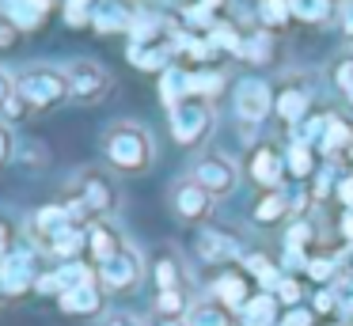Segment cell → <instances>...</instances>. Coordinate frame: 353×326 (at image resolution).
Returning a JSON list of instances; mask_svg holds the SVG:
<instances>
[{
  "label": "cell",
  "mask_w": 353,
  "mask_h": 326,
  "mask_svg": "<svg viewBox=\"0 0 353 326\" xmlns=\"http://www.w3.org/2000/svg\"><path fill=\"white\" fill-rule=\"evenodd\" d=\"M103 152H107V159L118 167V171H148L152 167V136H148V129L133 125V121H118V125L107 129V136H103Z\"/></svg>",
  "instance_id": "cell-1"
},
{
  "label": "cell",
  "mask_w": 353,
  "mask_h": 326,
  "mask_svg": "<svg viewBox=\"0 0 353 326\" xmlns=\"http://www.w3.org/2000/svg\"><path fill=\"white\" fill-rule=\"evenodd\" d=\"M16 95L23 99L27 106L34 110H50V106H61L69 99V76L61 68H50V65H34L23 68L16 80Z\"/></svg>",
  "instance_id": "cell-2"
},
{
  "label": "cell",
  "mask_w": 353,
  "mask_h": 326,
  "mask_svg": "<svg viewBox=\"0 0 353 326\" xmlns=\"http://www.w3.org/2000/svg\"><path fill=\"white\" fill-rule=\"evenodd\" d=\"M168 118H171V136H175L179 144H198V141H205L209 133H213V106H209V99H183L179 106H171L168 110Z\"/></svg>",
  "instance_id": "cell-3"
},
{
  "label": "cell",
  "mask_w": 353,
  "mask_h": 326,
  "mask_svg": "<svg viewBox=\"0 0 353 326\" xmlns=\"http://www.w3.org/2000/svg\"><path fill=\"white\" fill-rule=\"evenodd\" d=\"M77 205L84 209V216H107L118 209V186L110 182V174L103 171H84L77 182Z\"/></svg>",
  "instance_id": "cell-4"
},
{
  "label": "cell",
  "mask_w": 353,
  "mask_h": 326,
  "mask_svg": "<svg viewBox=\"0 0 353 326\" xmlns=\"http://www.w3.org/2000/svg\"><path fill=\"white\" fill-rule=\"evenodd\" d=\"M65 76H69V95L80 99V103H99L110 91V83H114L99 61H72L65 68Z\"/></svg>",
  "instance_id": "cell-5"
},
{
  "label": "cell",
  "mask_w": 353,
  "mask_h": 326,
  "mask_svg": "<svg viewBox=\"0 0 353 326\" xmlns=\"http://www.w3.org/2000/svg\"><path fill=\"white\" fill-rule=\"evenodd\" d=\"M194 182H198L205 194H213V197H224V194H232L236 190V182H239V167L232 163L228 156H221V152H213V156H201L198 163H194V174H190Z\"/></svg>",
  "instance_id": "cell-6"
},
{
  "label": "cell",
  "mask_w": 353,
  "mask_h": 326,
  "mask_svg": "<svg viewBox=\"0 0 353 326\" xmlns=\"http://www.w3.org/2000/svg\"><path fill=\"white\" fill-rule=\"evenodd\" d=\"M141 254L133 247H122L114 258H107V262H99V273L95 277L103 281V288H110V292H125V288H133L141 281Z\"/></svg>",
  "instance_id": "cell-7"
},
{
  "label": "cell",
  "mask_w": 353,
  "mask_h": 326,
  "mask_svg": "<svg viewBox=\"0 0 353 326\" xmlns=\"http://www.w3.org/2000/svg\"><path fill=\"white\" fill-rule=\"evenodd\" d=\"M274 110V91H270L266 80H243L236 88V114L239 121H247V125H259V121H266V114Z\"/></svg>",
  "instance_id": "cell-8"
},
{
  "label": "cell",
  "mask_w": 353,
  "mask_h": 326,
  "mask_svg": "<svg viewBox=\"0 0 353 326\" xmlns=\"http://www.w3.org/2000/svg\"><path fill=\"white\" fill-rule=\"evenodd\" d=\"M69 224H80V220L72 216V212L65 209V205H46V209H39V212L31 216V235H34V243H39V247L46 250L50 243H54Z\"/></svg>",
  "instance_id": "cell-9"
},
{
  "label": "cell",
  "mask_w": 353,
  "mask_h": 326,
  "mask_svg": "<svg viewBox=\"0 0 353 326\" xmlns=\"http://www.w3.org/2000/svg\"><path fill=\"white\" fill-rule=\"evenodd\" d=\"M34 281L39 277H34V265H31V254H27V250H12V254L0 262V288L8 296L27 292Z\"/></svg>",
  "instance_id": "cell-10"
},
{
  "label": "cell",
  "mask_w": 353,
  "mask_h": 326,
  "mask_svg": "<svg viewBox=\"0 0 353 326\" xmlns=\"http://www.w3.org/2000/svg\"><path fill=\"white\" fill-rule=\"evenodd\" d=\"M171 205H175V212L183 220H205L209 209H213V194H205L194 179H186V182H179V186H175Z\"/></svg>",
  "instance_id": "cell-11"
},
{
  "label": "cell",
  "mask_w": 353,
  "mask_h": 326,
  "mask_svg": "<svg viewBox=\"0 0 353 326\" xmlns=\"http://www.w3.org/2000/svg\"><path fill=\"white\" fill-rule=\"evenodd\" d=\"M95 281V273L88 269L84 262H65L61 269L57 273H46V277H39L34 281V288H39V292H69V288H80V285H92Z\"/></svg>",
  "instance_id": "cell-12"
},
{
  "label": "cell",
  "mask_w": 353,
  "mask_h": 326,
  "mask_svg": "<svg viewBox=\"0 0 353 326\" xmlns=\"http://www.w3.org/2000/svg\"><path fill=\"white\" fill-rule=\"evenodd\" d=\"M307 106H312V95H307V88H300V83H289V88L274 99V110L285 125H300V121L307 118Z\"/></svg>",
  "instance_id": "cell-13"
},
{
  "label": "cell",
  "mask_w": 353,
  "mask_h": 326,
  "mask_svg": "<svg viewBox=\"0 0 353 326\" xmlns=\"http://www.w3.org/2000/svg\"><path fill=\"white\" fill-rule=\"evenodd\" d=\"M285 174V159L277 156L274 144H262V148L251 152V179L259 182V186H277Z\"/></svg>",
  "instance_id": "cell-14"
},
{
  "label": "cell",
  "mask_w": 353,
  "mask_h": 326,
  "mask_svg": "<svg viewBox=\"0 0 353 326\" xmlns=\"http://www.w3.org/2000/svg\"><path fill=\"white\" fill-rule=\"evenodd\" d=\"M198 254L205 258V262H228V258L239 254V243L232 239V235H224V232L201 227V235H198Z\"/></svg>",
  "instance_id": "cell-15"
},
{
  "label": "cell",
  "mask_w": 353,
  "mask_h": 326,
  "mask_svg": "<svg viewBox=\"0 0 353 326\" xmlns=\"http://www.w3.org/2000/svg\"><path fill=\"white\" fill-rule=\"evenodd\" d=\"M61 307L69 311V315H95V311L103 307V296H99V288H95V281L61 292Z\"/></svg>",
  "instance_id": "cell-16"
},
{
  "label": "cell",
  "mask_w": 353,
  "mask_h": 326,
  "mask_svg": "<svg viewBox=\"0 0 353 326\" xmlns=\"http://www.w3.org/2000/svg\"><path fill=\"white\" fill-rule=\"evenodd\" d=\"M160 99L163 106H179L183 99H190V72H183V68H163L160 72Z\"/></svg>",
  "instance_id": "cell-17"
},
{
  "label": "cell",
  "mask_w": 353,
  "mask_h": 326,
  "mask_svg": "<svg viewBox=\"0 0 353 326\" xmlns=\"http://www.w3.org/2000/svg\"><path fill=\"white\" fill-rule=\"evenodd\" d=\"M92 23L99 34H110V30H125L133 23V15L125 12L122 4H114V0H103V4L92 8Z\"/></svg>",
  "instance_id": "cell-18"
},
{
  "label": "cell",
  "mask_w": 353,
  "mask_h": 326,
  "mask_svg": "<svg viewBox=\"0 0 353 326\" xmlns=\"http://www.w3.org/2000/svg\"><path fill=\"white\" fill-rule=\"evenodd\" d=\"M130 61L137 68H148V72H163L171 61V45H156V42H133L130 45Z\"/></svg>",
  "instance_id": "cell-19"
},
{
  "label": "cell",
  "mask_w": 353,
  "mask_h": 326,
  "mask_svg": "<svg viewBox=\"0 0 353 326\" xmlns=\"http://www.w3.org/2000/svg\"><path fill=\"white\" fill-rule=\"evenodd\" d=\"M327 156H338V152H350L353 148V125L338 114H327V133H323V144H319Z\"/></svg>",
  "instance_id": "cell-20"
},
{
  "label": "cell",
  "mask_w": 353,
  "mask_h": 326,
  "mask_svg": "<svg viewBox=\"0 0 353 326\" xmlns=\"http://www.w3.org/2000/svg\"><path fill=\"white\" fill-rule=\"evenodd\" d=\"M243 326H274L277 323V296H251L243 303Z\"/></svg>",
  "instance_id": "cell-21"
},
{
  "label": "cell",
  "mask_w": 353,
  "mask_h": 326,
  "mask_svg": "<svg viewBox=\"0 0 353 326\" xmlns=\"http://www.w3.org/2000/svg\"><path fill=\"white\" fill-rule=\"evenodd\" d=\"M88 247H92L95 262H107V258H114L122 250V239L107 224H95V227H88Z\"/></svg>",
  "instance_id": "cell-22"
},
{
  "label": "cell",
  "mask_w": 353,
  "mask_h": 326,
  "mask_svg": "<svg viewBox=\"0 0 353 326\" xmlns=\"http://www.w3.org/2000/svg\"><path fill=\"white\" fill-rule=\"evenodd\" d=\"M186 326H232V315L224 303H194L186 311Z\"/></svg>",
  "instance_id": "cell-23"
},
{
  "label": "cell",
  "mask_w": 353,
  "mask_h": 326,
  "mask_svg": "<svg viewBox=\"0 0 353 326\" xmlns=\"http://www.w3.org/2000/svg\"><path fill=\"white\" fill-rule=\"evenodd\" d=\"M216 300L224 303V307H243L251 296H247V281L236 277V273H228V277L216 281Z\"/></svg>",
  "instance_id": "cell-24"
},
{
  "label": "cell",
  "mask_w": 353,
  "mask_h": 326,
  "mask_svg": "<svg viewBox=\"0 0 353 326\" xmlns=\"http://www.w3.org/2000/svg\"><path fill=\"white\" fill-rule=\"evenodd\" d=\"M285 212H289V197L277 194V190H270V194L254 205V220H262V224H274V220L285 216Z\"/></svg>",
  "instance_id": "cell-25"
},
{
  "label": "cell",
  "mask_w": 353,
  "mask_h": 326,
  "mask_svg": "<svg viewBox=\"0 0 353 326\" xmlns=\"http://www.w3.org/2000/svg\"><path fill=\"white\" fill-rule=\"evenodd\" d=\"M179 277H183V265H179L175 254H160V258H156V285H160V292L179 288Z\"/></svg>",
  "instance_id": "cell-26"
},
{
  "label": "cell",
  "mask_w": 353,
  "mask_h": 326,
  "mask_svg": "<svg viewBox=\"0 0 353 326\" xmlns=\"http://www.w3.org/2000/svg\"><path fill=\"white\" fill-rule=\"evenodd\" d=\"M270 53H274V42H270V34H247V38H243V50H239V57L251 61V65H262V61H270Z\"/></svg>",
  "instance_id": "cell-27"
},
{
  "label": "cell",
  "mask_w": 353,
  "mask_h": 326,
  "mask_svg": "<svg viewBox=\"0 0 353 326\" xmlns=\"http://www.w3.org/2000/svg\"><path fill=\"white\" fill-rule=\"evenodd\" d=\"M183 311H186V292H183V288H168V292L156 296V315L183 318Z\"/></svg>",
  "instance_id": "cell-28"
},
{
  "label": "cell",
  "mask_w": 353,
  "mask_h": 326,
  "mask_svg": "<svg viewBox=\"0 0 353 326\" xmlns=\"http://www.w3.org/2000/svg\"><path fill=\"white\" fill-rule=\"evenodd\" d=\"M209 42H213V50H232V53L243 50V38H239V30L228 27V23H213V27H209Z\"/></svg>",
  "instance_id": "cell-29"
},
{
  "label": "cell",
  "mask_w": 353,
  "mask_h": 326,
  "mask_svg": "<svg viewBox=\"0 0 353 326\" xmlns=\"http://www.w3.org/2000/svg\"><path fill=\"white\" fill-rule=\"evenodd\" d=\"M221 88H224L221 72H190V95L194 99H213Z\"/></svg>",
  "instance_id": "cell-30"
},
{
  "label": "cell",
  "mask_w": 353,
  "mask_h": 326,
  "mask_svg": "<svg viewBox=\"0 0 353 326\" xmlns=\"http://www.w3.org/2000/svg\"><path fill=\"white\" fill-rule=\"evenodd\" d=\"M243 265H247V273H251V277H259V281H262V285H277V281H281L277 265L270 262L266 254H247V258H243Z\"/></svg>",
  "instance_id": "cell-31"
},
{
  "label": "cell",
  "mask_w": 353,
  "mask_h": 326,
  "mask_svg": "<svg viewBox=\"0 0 353 326\" xmlns=\"http://www.w3.org/2000/svg\"><path fill=\"white\" fill-rule=\"evenodd\" d=\"M323 133H327V118H304L292 133V144H323Z\"/></svg>",
  "instance_id": "cell-32"
},
{
  "label": "cell",
  "mask_w": 353,
  "mask_h": 326,
  "mask_svg": "<svg viewBox=\"0 0 353 326\" xmlns=\"http://www.w3.org/2000/svg\"><path fill=\"white\" fill-rule=\"evenodd\" d=\"M259 15H262L266 27H285V23L292 19L289 0H259Z\"/></svg>",
  "instance_id": "cell-33"
},
{
  "label": "cell",
  "mask_w": 353,
  "mask_h": 326,
  "mask_svg": "<svg viewBox=\"0 0 353 326\" xmlns=\"http://www.w3.org/2000/svg\"><path fill=\"white\" fill-rule=\"evenodd\" d=\"M285 171H292V179L312 174V148L307 144H292L289 156H285Z\"/></svg>",
  "instance_id": "cell-34"
},
{
  "label": "cell",
  "mask_w": 353,
  "mask_h": 326,
  "mask_svg": "<svg viewBox=\"0 0 353 326\" xmlns=\"http://www.w3.org/2000/svg\"><path fill=\"white\" fill-rule=\"evenodd\" d=\"M327 0H289V12L296 15V19H304V23H319V19H327Z\"/></svg>",
  "instance_id": "cell-35"
},
{
  "label": "cell",
  "mask_w": 353,
  "mask_h": 326,
  "mask_svg": "<svg viewBox=\"0 0 353 326\" xmlns=\"http://www.w3.org/2000/svg\"><path fill=\"white\" fill-rule=\"evenodd\" d=\"M334 83H338V91H342V95L353 103V53L334 65Z\"/></svg>",
  "instance_id": "cell-36"
},
{
  "label": "cell",
  "mask_w": 353,
  "mask_h": 326,
  "mask_svg": "<svg viewBox=\"0 0 353 326\" xmlns=\"http://www.w3.org/2000/svg\"><path fill=\"white\" fill-rule=\"evenodd\" d=\"M92 0H65V19L72 23V27H80V23L92 19Z\"/></svg>",
  "instance_id": "cell-37"
},
{
  "label": "cell",
  "mask_w": 353,
  "mask_h": 326,
  "mask_svg": "<svg viewBox=\"0 0 353 326\" xmlns=\"http://www.w3.org/2000/svg\"><path fill=\"white\" fill-rule=\"evenodd\" d=\"M307 273L315 281H334L338 277V262L334 258H307Z\"/></svg>",
  "instance_id": "cell-38"
},
{
  "label": "cell",
  "mask_w": 353,
  "mask_h": 326,
  "mask_svg": "<svg viewBox=\"0 0 353 326\" xmlns=\"http://www.w3.org/2000/svg\"><path fill=\"white\" fill-rule=\"evenodd\" d=\"M300 300V285L292 277H281L277 281V303H285V307H296Z\"/></svg>",
  "instance_id": "cell-39"
},
{
  "label": "cell",
  "mask_w": 353,
  "mask_h": 326,
  "mask_svg": "<svg viewBox=\"0 0 353 326\" xmlns=\"http://www.w3.org/2000/svg\"><path fill=\"white\" fill-rule=\"evenodd\" d=\"M307 239H312V224H307V220H296V224L285 232V247H304Z\"/></svg>",
  "instance_id": "cell-40"
},
{
  "label": "cell",
  "mask_w": 353,
  "mask_h": 326,
  "mask_svg": "<svg viewBox=\"0 0 353 326\" xmlns=\"http://www.w3.org/2000/svg\"><path fill=\"white\" fill-rule=\"evenodd\" d=\"M186 23H190V27H213V12H205V8L201 4H194V8H186Z\"/></svg>",
  "instance_id": "cell-41"
},
{
  "label": "cell",
  "mask_w": 353,
  "mask_h": 326,
  "mask_svg": "<svg viewBox=\"0 0 353 326\" xmlns=\"http://www.w3.org/2000/svg\"><path fill=\"white\" fill-rule=\"evenodd\" d=\"M334 194H338V201L345 205V209L353 212V174H345V179H338V186H334Z\"/></svg>",
  "instance_id": "cell-42"
},
{
  "label": "cell",
  "mask_w": 353,
  "mask_h": 326,
  "mask_svg": "<svg viewBox=\"0 0 353 326\" xmlns=\"http://www.w3.org/2000/svg\"><path fill=\"white\" fill-rule=\"evenodd\" d=\"M12 95H16V80H12V76L4 72V68H0V110H4V106L12 103Z\"/></svg>",
  "instance_id": "cell-43"
},
{
  "label": "cell",
  "mask_w": 353,
  "mask_h": 326,
  "mask_svg": "<svg viewBox=\"0 0 353 326\" xmlns=\"http://www.w3.org/2000/svg\"><path fill=\"white\" fill-rule=\"evenodd\" d=\"M281 326H312V311H300V307H289V315L281 318Z\"/></svg>",
  "instance_id": "cell-44"
},
{
  "label": "cell",
  "mask_w": 353,
  "mask_h": 326,
  "mask_svg": "<svg viewBox=\"0 0 353 326\" xmlns=\"http://www.w3.org/2000/svg\"><path fill=\"white\" fill-rule=\"evenodd\" d=\"M8 254H12V227L0 220V262H4Z\"/></svg>",
  "instance_id": "cell-45"
},
{
  "label": "cell",
  "mask_w": 353,
  "mask_h": 326,
  "mask_svg": "<svg viewBox=\"0 0 353 326\" xmlns=\"http://www.w3.org/2000/svg\"><path fill=\"white\" fill-rule=\"evenodd\" d=\"M8 159H12V133L0 125V167L8 163Z\"/></svg>",
  "instance_id": "cell-46"
},
{
  "label": "cell",
  "mask_w": 353,
  "mask_h": 326,
  "mask_svg": "<svg viewBox=\"0 0 353 326\" xmlns=\"http://www.w3.org/2000/svg\"><path fill=\"white\" fill-rule=\"evenodd\" d=\"M334 307H338L334 292H319V296H315V311H323V315H327V311H334Z\"/></svg>",
  "instance_id": "cell-47"
},
{
  "label": "cell",
  "mask_w": 353,
  "mask_h": 326,
  "mask_svg": "<svg viewBox=\"0 0 353 326\" xmlns=\"http://www.w3.org/2000/svg\"><path fill=\"white\" fill-rule=\"evenodd\" d=\"M330 182H334V174H330V171H323V174H319V182H315V197H319V201L330 194Z\"/></svg>",
  "instance_id": "cell-48"
},
{
  "label": "cell",
  "mask_w": 353,
  "mask_h": 326,
  "mask_svg": "<svg viewBox=\"0 0 353 326\" xmlns=\"http://www.w3.org/2000/svg\"><path fill=\"white\" fill-rule=\"evenodd\" d=\"M285 262H289V265H307L304 247H285Z\"/></svg>",
  "instance_id": "cell-49"
},
{
  "label": "cell",
  "mask_w": 353,
  "mask_h": 326,
  "mask_svg": "<svg viewBox=\"0 0 353 326\" xmlns=\"http://www.w3.org/2000/svg\"><path fill=\"white\" fill-rule=\"evenodd\" d=\"M338 227H342V239H345V243H353V212H350V209L342 212V220H338Z\"/></svg>",
  "instance_id": "cell-50"
},
{
  "label": "cell",
  "mask_w": 353,
  "mask_h": 326,
  "mask_svg": "<svg viewBox=\"0 0 353 326\" xmlns=\"http://www.w3.org/2000/svg\"><path fill=\"white\" fill-rule=\"evenodd\" d=\"M342 30H345V34L353 38V0H350V4L342 8Z\"/></svg>",
  "instance_id": "cell-51"
},
{
  "label": "cell",
  "mask_w": 353,
  "mask_h": 326,
  "mask_svg": "<svg viewBox=\"0 0 353 326\" xmlns=\"http://www.w3.org/2000/svg\"><path fill=\"white\" fill-rule=\"evenodd\" d=\"M103 326H141L133 315H110V323H103Z\"/></svg>",
  "instance_id": "cell-52"
},
{
  "label": "cell",
  "mask_w": 353,
  "mask_h": 326,
  "mask_svg": "<svg viewBox=\"0 0 353 326\" xmlns=\"http://www.w3.org/2000/svg\"><path fill=\"white\" fill-rule=\"evenodd\" d=\"M152 326H186V318H163V315H160Z\"/></svg>",
  "instance_id": "cell-53"
},
{
  "label": "cell",
  "mask_w": 353,
  "mask_h": 326,
  "mask_svg": "<svg viewBox=\"0 0 353 326\" xmlns=\"http://www.w3.org/2000/svg\"><path fill=\"white\" fill-rule=\"evenodd\" d=\"M201 8H205V12H216V8H224V0H198Z\"/></svg>",
  "instance_id": "cell-54"
},
{
  "label": "cell",
  "mask_w": 353,
  "mask_h": 326,
  "mask_svg": "<svg viewBox=\"0 0 353 326\" xmlns=\"http://www.w3.org/2000/svg\"><path fill=\"white\" fill-rule=\"evenodd\" d=\"M12 42V30H0V45H8Z\"/></svg>",
  "instance_id": "cell-55"
},
{
  "label": "cell",
  "mask_w": 353,
  "mask_h": 326,
  "mask_svg": "<svg viewBox=\"0 0 353 326\" xmlns=\"http://www.w3.org/2000/svg\"><path fill=\"white\" fill-rule=\"evenodd\" d=\"M31 4H34V8H42V12H46V8H50V0H31Z\"/></svg>",
  "instance_id": "cell-56"
},
{
  "label": "cell",
  "mask_w": 353,
  "mask_h": 326,
  "mask_svg": "<svg viewBox=\"0 0 353 326\" xmlns=\"http://www.w3.org/2000/svg\"><path fill=\"white\" fill-rule=\"evenodd\" d=\"M350 159H353V148H350Z\"/></svg>",
  "instance_id": "cell-57"
}]
</instances>
